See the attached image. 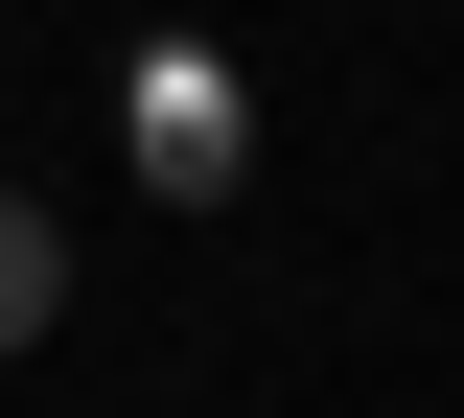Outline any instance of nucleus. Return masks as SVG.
Returning a JSON list of instances; mask_svg holds the SVG:
<instances>
[{"instance_id":"obj_1","label":"nucleus","mask_w":464,"mask_h":418,"mask_svg":"<svg viewBox=\"0 0 464 418\" xmlns=\"http://www.w3.org/2000/svg\"><path fill=\"white\" fill-rule=\"evenodd\" d=\"M47 302H70V233L24 209V186H0V349H47Z\"/></svg>"}]
</instances>
